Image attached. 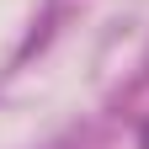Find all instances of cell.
Returning <instances> with one entry per match:
<instances>
[{"label": "cell", "instance_id": "1", "mask_svg": "<svg viewBox=\"0 0 149 149\" xmlns=\"http://www.w3.org/2000/svg\"><path fill=\"white\" fill-rule=\"evenodd\" d=\"M144 149H149V128H144Z\"/></svg>", "mask_w": 149, "mask_h": 149}]
</instances>
